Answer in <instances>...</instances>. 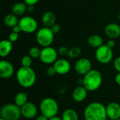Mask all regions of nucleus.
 Wrapping results in <instances>:
<instances>
[{"mask_svg": "<svg viewBox=\"0 0 120 120\" xmlns=\"http://www.w3.org/2000/svg\"><path fill=\"white\" fill-rule=\"evenodd\" d=\"M21 65L22 67H31L32 63H33V58L28 54V55H25L22 57L21 59Z\"/></svg>", "mask_w": 120, "mask_h": 120, "instance_id": "393cba45", "label": "nucleus"}, {"mask_svg": "<svg viewBox=\"0 0 120 120\" xmlns=\"http://www.w3.org/2000/svg\"><path fill=\"white\" fill-rule=\"evenodd\" d=\"M51 30H52V32L54 33V34H56V33H59L61 30V26H60L59 24L55 23L54 25H52L51 27H50Z\"/></svg>", "mask_w": 120, "mask_h": 120, "instance_id": "c756f323", "label": "nucleus"}, {"mask_svg": "<svg viewBox=\"0 0 120 120\" xmlns=\"http://www.w3.org/2000/svg\"><path fill=\"white\" fill-rule=\"evenodd\" d=\"M107 118L114 120L120 118V105L116 102H111L106 106Z\"/></svg>", "mask_w": 120, "mask_h": 120, "instance_id": "4468645a", "label": "nucleus"}, {"mask_svg": "<svg viewBox=\"0 0 120 120\" xmlns=\"http://www.w3.org/2000/svg\"><path fill=\"white\" fill-rule=\"evenodd\" d=\"M12 43L9 40H2L0 41V56H7L12 50Z\"/></svg>", "mask_w": 120, "mask_h": 120, "instance_id": "f3484780", "label": "nucleus"}, {"mask_svg": "<svg viewBox=\"0 0 120 120\" xmlns=\"http://www.w3.org/2000/svg\"><path fill=\"white\" fill-rule=\"evenodd\" d=\"M83 116L85 120H107L106 106L100 102H92L86 107Z\"/></svg>", "mask_w": 120, "mask_h": 120, "instance_id": "f257e3e1", "label": "nucleus"}, {"mask_svg": "<svg viewBox=\"0 0 120 120\" xmlns=\"http://www.w3.org/2000/svg\"><path fill=\"white\" fill-rule=\"evenodd\" d=\"M19 84L23 88L32 87L36 81V74L31 67H20L16 74Z\"/></svg>", "mask_w": 120, "mask_h": 120, "instance_id": "f03ea898", "label": "nucleus"}, {"mask_svg": "<svg viewBox=\"0 0 120 120\" xmlns=\"http://www.w3.org/2000/svg\"><path fill=\"white\" fill-rule=\"evenodd\" d=\"M46 74H47L49 76H54V75L56 74V70H55L54 67H53V65L51 66V67H49L47 69V70H46Z\"/></svg>", "mask_w": 120, "mask_h": 120, "instance_id": "7c9ffc66", "label": "nucleus"}, {"mask_svg": "<svg viewBox=\"0 0 120 120\" xmlns=\"http://www.w3.org/2000/svg\"><path fill=\"white\" fill-rule=\"evenodd\" d=\"M38 109L37 106L31 102H27L21 107V116L28 119L35 118L38 114Z\"/></svg>", "mask_w": 120, "mask_h": 120, "instance_id": "ddd939ff", "label": "nucleus"}, {"mask_svg": "<svg viewBox=\"0 0 120 120\" xmlns=\"http://www.w3.org/2000/svg\"><path fill=\"white\" fill-rule=\"evenodd\" d=\"M0 120H5V119H4L3 118H2L1 116H0Z\"/></svg>", "mask_w": 120, "mask_h": 120, "instance_id": "ea45409f", "label": "nucleus"}, {"mask_svg": "<svg viewBox=\"0 0 120 120\" xmlns=\"http://www.w3.org/2000/svg\"><path fill=\"white\" fill-rule=\"evenodd\" d=\"M56 72L59 75H65L68 74L71 69V65L67 59H57L56 62L53 64Z\"/></svg>", "mask_w": 120, "mask_h": 120, "instance_id": "9b49d317", "label": "nucleus"}, {"mask_svg": "<svg viewBox=\"0 0 120 120\" xmlns=\"http://www.w3.org/2000/svg\"><path fill=\"white\" fill-rule=\"evenodd\" d=\"M118 19H119V20H120V13L118 14Z\"/></svg>", "mask_w": 120, "mask_h": 120, "instance_id": "58836bf2", "label": "nucleus"}, {"mask_svg": "<svg viewBox=\"0 0 120 120\" xmlns=\"http://www.w3.org/2000/svg\"><path fill=\"white\" fill-rule=\"evenodd\" d=\"M81 54V49L79 47H73L69 49L67 56L70 59H76L79 58Z\"/></svg>", "mask_w": 120, "mask_h": 120, "instance_id": "b1692460", "label": "nucleus"}, {"mask_svg": "<svg viewBox=\"0 0 120 120\" xmlns=\"http://www.w3.org/2000/svg\"><path fill=\"white\" fill-rule=\"evenodd\" d=\"M113 67L117 72H120V56H117L113 62Z\"/></svg>", "mask_w": 120, "mask_h": 120, "instance_id": "bb28decb", "label": "nucleus"}, {"mask_svg": "<svg viewBox=\"0 0 120 120\" xmlns=\"http://www.w3.org/2000/svg\"><path fill=\"white\" fill-rule=\"evenodd\" d=\"M87 42H88V45L90 47L95 48V49L100 47L104 44L103 38L100 35H97V34H93V35H90L88 38Z\"/></svg>", "mask_w": 120, "mask_h": 120, "instance_id": "a211bd4d", "label": "nucleus"}, {"mask_svg": "<svg viewBox=\"0 0 120 120\" xmlns=\"http://www.w3.org/2000/svg\"><path fill=\"white\" fill-rule=\"evenodd\" d=\"M35 10V7L33 5H30V6H28L27 7V11L29 12V13H33Z\"/></svg>", "mask_w": 120, "mask_h": 120, "instance_id": "e433bc0d", "label": "nucleus"}, {"mask_svg": "<svg viewBox=\"0 0 120 120\" xmlns=\"http://www.w3.org/2000/svg\"><path fill=\"white\" fill-rule=\"evenodd\" d=\"M35 120H49V118L47 117L46 116H45L44 114H41L36 117Z\"/></svg>", "mask_w": 120, "mask_h": 120, "instance_id": "f704fd0d", "label": "nucleus"}, {"mask_svg": "<svg viewBox=\"0 0 120 120\" xmlns=\"http://www.w3.org/2000/svg\"><path fill=\"white\" fill-rule=\"evenodd\" d=\"M84 120H85V119H84Z\"/></svg>", "mask_w": 120, "mask_h": 120, "instance_id": "37998d69", "label": "nucleus"}, {"mask_svg": "<svg viewBox=\"0 0 120 120\" xmlns=\"http://www.w3.org/2000/svg\"><path fill=\"white\" fill-rule=\"evenodd\" d=\"M102 83V76L96 69H91L83 78V86L90 92L95 91L100 88Z\"/></svg>", "mask_w": 120, "mask_h": 120, "instance_id": "7ed1b4c3", "label": "nucleus"}, {"mask_svg": "<svg viewBox=\"0 0 120 120\" xmlns=\"http://www.w3.org/2000/svg\"><path fill=\"white\" fill-rule=\"evenodd\" d=\"M49 120H62V117H59L57 115H56V116L49 118Z\"/></svg>", "mask_w": 120, "mask_h": 120, "instance_id": "4c0bfd02", "label": "nucleus"}, {"mask_svg": "<svg viewBox=\"0 0 120 120\" xmlns=\"http://www.w3.org/2000/svg\"><path fill=\"white\" fill-rule=\"evenodd\" d=\"M12 31L13 32H15V33H19L20 32H21V28L20 27V26L18 24L15 26H14L12 28Z\"/></svg>", "mask_w": 120, "mask_h": 120, "instance_id": "72a5a7b5", "label": "nucleus"}, {"mask_svg": "<svg viewBox=\"0 0 120 120\" xmlns=\"http://www.w3.org/2000/svg\"><path fill=\"white\" fill-rule=\"evenodd\" d=\"M58 52L52 47L48 46L41 49L39 59L45 64H53L57 59Z\"/></svg>", "mask_w": 120, "mask_h": 120, "instance_id": "6e6552de", "label": "nucleus"}, {"mask_svg": "<svg viewBox=\"0 0 120 120\" xmlns=\"http://www.w3.org/2000/svg\"><path fill=\"white\" fill-rule=\"evenodd\" d=\"M105 34L109 39H116L120 36V25L116 23H108L105 28Z\"/></svg>", "mask_w": 120, "mask_h": 120, "instance_id": "2eb2a0df", "label": "nucleus"}, {"mask_svg": "<svg viewBox=\"0 0 120 120\" xmlns=\"http://www.w3.org/2000/svg\"><path fill=\"white\" fill-rule=\"evenodd\" d=\"M58 54L61 56H66L68 54L69 52V49L66 46H61L58 49Z\"/></svg>", "mask_w": 120, "mask_h": 120, "instance_id": "cd10ccee", "label": "nucleus"}, {"mask_svg": "<svg viewBox=\"0 0 120 120\" xmlns=\"http://www.w3.org/2000/svg\"><path fill=\"white\" fill-rule=\"evenodd\" d=\"M74 69L79 75L84 76L92 69V63L88 58H79L74 64Z\"/></svg>", "mask_w": 120, "mask_h": 120, "instance_id": "9d476101", "label": "nucleus"}, {"mask_svg": "<svg viewBox=\"0 0 120 120\" xmlns=\"http://www.w3.org/2000/svg\"><path fill=\"white\" fill-rule=\"evenodd\" d=\"M0 116L5 120H19L21 116V107L15 103L4 105L0 109Z\"/></svg>", "mask_w": 120, "mask_h": 120, "instance_id": "39448f33", "label": "nucleus"}, {"mask_svg": "<svg viewBox=\"0 0 120 120\" xmlns=\"http://www.w3.org/2000/svg\"><path fill=\"white\" fill-rule=\"evenodd\" d=\"M95 59L101 64H107L110 63L113 59L112 49L109 47L106 44L102 45L100 47L96 49Z\"/></svg>", "mask_w": 120, "mask_h": 120, "instance_id": "0eeeda50", "label": "nucleus"}, {"mask_svg": "<svg viewBox=\"0 0 120 120\" xmlns=\"http://www.w3.org/2000/svg\"><path fill=\"white\" fill-rule=\"evenodd\" d=\"M59 109L57 102L52 98H45L42 99L40 103V110L41 114L48 118L57 115Z\"/></svg>", "mask_w": 120, "mask_h": 120, "instance_id": "20e7f679", "label": "nucleus"}, {"mask_svg": "<svg viewBox=\"0 0 120 120\" xmlns=\"http://www.w3.org/2000/svg\"><path fill=\"white\" fill-rule=\"evenodd\" d=\"M106 45H107L109 47H110V48L112 49V48L114 47V46H115V41H114V39H109V40L107 42Z\"/></svg>", "mask_w": 120, "mask_h": 120, "instance_id": "473e14b6", "label": "nucleus"}, {"mask_svg": "<svg viewBox=\"0 0 120 120\" xmlns=\"http://www.w3.org/2000/svg\"><path fill=\"white\" fill-rule=\"evenodd\" d=\"M62 120H79V114L77 112L72 109H66L62 114Z\"/></svg>", "mask_w": 120, "mask_h": 120, "instance_id": "412c9836", "label": "nucleus"}, {"mask_svg": "<svg viewBox=\"0 0 120 120\" xmlns=\"http://www.w3.org/2000/svg\"><path fill=\"white\" fill-rule=\"evenodd\" d=\"M114 120H120V118H119V119H114Z\"/></svg>", "mask_w": 120, "mask_h": 120, "instance_id": "a19ab883", "label": "nucleus"}, {"mask_svg": "<svg viewBox=\"0 0 120 120\" xmlns=\"http://www.w3.org/2000/svg\"><path fill=\"white\" fill-rule=\"evenodd\" d=\"M88 90L83 86H79L75 88L72 92L71 96L73 100L76 102H81L86 100L88 96Z\"/></svg>", "mask_w": 120, "mask_h": 120, "instance_id": "dca6fc26", "label": "nucleus"}, {"mask_svg": "<svg viewBox=\"0 0 120 120\" xmlns=\"http://www.w3.org/2000/svg\"><path fill=\"white\" fill-rule=\"evenodd\" d=\"M40 0H23V2L28 5V6H30V5H33V6H35Z\"/></svg>", "mask_w": 120, "mask_h": 120, "instance_id": "2f4dec72", "label": "nucleus"}, {"mask_svg": "<svg viewBox=\"0 0 120 120\" xmlns=\"http://www.w3.org/2000/svg\"><path fill=\"white\" fill-rule=\"evenodd\" d=\"M21 31L26 33H33L38 30V24L37 21L32 16H26L22 17L19 22Z\"/></svg>", "mask_w": 120, "mask_h": 120, "instance_id": "1a4fd4ad", "label": "nucleus"}, {"mask_svg": "<svg viewBox=\"0 0 120 120\" xmlns=\"http://www.w3.org/2000/svg\"><path fill=\"white\" fill-rule=\"evenodd\" d=\"M79 1H83V0H79Z\"/></svg>", "mask_w": 120, "mask_h": 120, "instance_id": "79ce46f5", "label": "nucleus"}, {"mask_svg": "<svg viewBox=\"0 0 120 120\" xmlns=\"http://www.w3.org/2000/svg\"><path fill=\"white\" fill-rule=\"evenodd\" d=\"M19 33H15V32H11L9 35V40L11 42H16L18 40H19Z\"/></svg>", "mask_w": 120, "mask_h": 120, "instance_id": "c85d7f7f", "label": "nucleus"}, {"mask_svg": "<svg viewBox=\"0 0 120 120\" xmlns=\"http://www.w3.org/2000/svg\"><path fill=\"white\" fill-rule=\"evenodd\" d=\"M41 49L38 47H32L29 49V55L33 59H38L40 57Z\"/></svg>", "mask_w": 120, "mask_h": 120, "instance_id": "a878e982", "label": "nucleus"}, {"mask_svg": "<svg viewBox=\"0 0 120 120\" xmlns=\"http://www.w3.org/2000/svg\"><path fill=\"white\" fill-rule=\"evenodd\" d=\"M27 7L28 5L24 2L16 3L12 7V9H11L12 13L17 16H23L27 11Z\"/></svg>", "mask_w": 120, "mask_h": 120, "instance_id": "aec40b11", "label": "nucleus"}, {"mask_svg": "<svg viewBox=\"0 0 120 120\" xmlns=\"http://www.w3.org/2000/svg\"><path fill=\"white\" fill-rule=\"evenodd\" d=\"M28 102V95L24 92H19L14 97V103L19 106L22 107L24 104Z\"/></svg>", "mask_w": 120, "mask_h": 120, "instance_id": "5701e85b", "label": "nucleus"}, {"mask_svg": "<svg viewBox=\"0 0 120 120\" xmlns=\"http://www.w3.org/2000/svg\"><path fill=\"white\" fill-rule=\"evenodd\" d=\"M56 18L55 14L52 11H46L42 16V23L45 27L50 28L56 23Z\"/></svg>", "mask_w": 120, "mask_h": 120, "instance_id": "6ab92c4d", "label": "nucleus"}, {"mask_svg": "<svg viewBox=\"0 0 120 120\" xmlns=\"http://www.w3.org/2000/svg\"><path fill=\"white\" fill-rule=\"evenodd\" d=\"M115 82L117 85L120 86V72H117V74L115 76Z\"/></svg>", "mask_w": 120, "mask_h": 120, "instance_id": "c9c22d12", "label": "nucleus"}, {"mask_svg": "<svg viewBox=\"0 0 120 120\" xmlns=\"http://www.w3.org/2000/svg\"><path fill=\"white\" fill-rule=\"evenodd\" d=\"M14 74L13 64L5 59L0 60V78L7 79L11 78Z\"/></svg>", "mask_w": 120, "mask_h": 120, "instance_id": "f8f14e48", "label": "nucleus"}, {"mask_svg": "<svg viewBox=\"0 0 120 120\" xmlns=\"http://www.w3.org/2000/svg\"><path fill=\"white\" fill-rule=\"evenodd\" d=\"M54 33L49 27L40 28L36 33V40L39 45L42 47L51 46L54 42Z\"/></svg>", "mask_w": 120, "mask_h": 120, "instance_id": "423d86ee", "label": "nucleus"}, {"mask_svg": "<svg viewBox=\"0 0 120 120\" xmlns=\"http://www.w3.org/2000/svg\"><path fill=\"white\" fill-rule=\"evenodd\" d=\"M4 22L5 23V25L7 27L9 28H13L14 26H16L19 24V20L18 19V16H16L15 14H7L4 19Z\"/></svg>", "mask_w": 120, "mask_h": 120, "instance_id": "4be33fe9", "label": "nucleus"}]
</instances>
